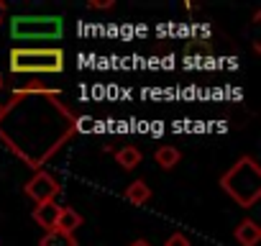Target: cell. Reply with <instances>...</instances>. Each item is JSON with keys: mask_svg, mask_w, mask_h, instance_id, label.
<instances>
[{"mask_svg": "<svg viewBox=\"0 0 261 246\" xmlns=\"http://www.w3.org/2000/svg\"><path fill=\"white\" fill-rule=\"evenodd\" d=\"M80 118L62 92H34L16 97L0 110V141H3L26 167L41 172V167L77 134Z\"/></svg>", "mask_w": 261, "mask_h": 246, "instance_id": "cell-1", "label": "cell"}, {"mask_svg": "<svg viewBox=\"0 0 261 246\" xmlns=\"http://www.w3.org/2000/svg\"><path fill=\"white\" fill-rule=\"evenodd\" d=\"M220 187L241 205V208H253L261 198V167L256 164L253 157H241L223 177Z\"/></svg>", "mask_w": 261, "mask_h": 246, "instance_id": "cell-2", "label": "cell"}, {"mask_svg": "<svg viewBox=\"0 0 261 246\" xmlns=\"http://www.w3.org/2000/svg\"><path fill=\"white\" fill-rule=\"evenodd\" d=\"M64 69V52L57 46H16L11 49L13 75H57Z\"/></svg>", "mask_w": 261, "mask_h": 246, "instance_id": "cell-3", "label": "cell"}, {"mask_svg": "<svg viewBox=\"0 0 261 246\" xmlns=\"http://www.w3.org/2000/svg\"><path fill=\"white\" fill-rule=\"evenodd\" d=\"M64 23L59 16H16L11 21V36L21 41L39 39H59Z\"/></svg>", "mask_w": 261, "mask_h": 246, "instance_id": "cell-4", "label": "cell"}, {"mask_svg": "<svg viewBox=\"0 0 261 246\" xmlns=\"http://www.w3.org/2000/svg\"><path fill=\"white\" fill-rule=\"evenodd\" d=\"M23 192L39 205V203H46V200H57V195L62 192V185H59V180L51 177L49 172H36V175L26 182Z\"/></svg>", "mask_w": 261, "mask_h": 246, "instance_id": "cell-5", "label": "cell"}, {"mask_svg": "<svg viewBox=\"0 0 261 246\" xmlns=\"http://www.w3.org/2000/svg\"><path fill=\"white\" fill-rule=\"evenodd\" d=\"M54 87L39 82V80H31V82H21V85H8L3 77H0V110L6 105H11L16 97H23V95H34V92H51Z\"/></svg>", "mask_w": 261, "mask_h": 246, "instance_id": "cell-6", "label": "cell"}, {"mask_svg": "<svg viewBox=\"0 0 261 246\" xmlns=\"http://www.w3.org/2000/svg\"><path fill=\"white\" fill-rule=\"evenodd\" d=\"M59 210H62V205H59L57 200H46V203H39V205L34 208L31 218L36 220V226H41V228L49 233V231H54V226H57Z\"/></svg>", "mask_w": 261, "mask_h": 246, "instance_id": "cell-7", "label": "cell"}, {"mask_svg": "<svg viewBox=\"0 0 261 246\" xmlns=\"http://www.w3.org/2000/svg\"><path fill=\"white\" fill-rule=\"evenodd\" d=\"M233 238H236L241 246H256V243L261 241V228L256 226L253 218H243V220L236 226Z\"/></svg>", "mask_w": 261, "mask_h": 246, "instance_id": "cell-8", "label": "cell"}, {"mask_svg": "<svg viewBox=\"0 0 261 246\" xmlns=\"http://www.w3.org/2000/svg\"><path fill=\"white\" fill-rule=\"evenodd\" d=\"M80 226H82V215H80L74 208H62V210H59V218H57L54 231H62V233L74 236V231H77Z\"/></svg>", "mask_w": 261, "mask_h": 246, "instance_id": "cell-9", "label": "cell"}, {"mask_svg": "<svg viewBox=\"0 0 261 246\" xmlns=\"http://www.w3.org/2000/svg\"><path fill=\"white\" fill-rule=\"evenodd\" d=\"M125 200L128 203H134V205H146L149 200H151V187L144 182V180H136V182H130L128 187H125Z\"/></svg>", "mask_w": 261, "mask_h": 246, "instance_id": "cell-10", "label": "cell"}, {"mask_svg": "<svg viewBox=\"0 0 261 246\" xmlns=\"http://www.w3.org/2000/svg\"><path fill=\"white\" fill-rule=\"evenodd\" d=\"M154 159H156V164H159L162 169H172V167H177V164H179L182 154H179V149H177V146L164 144V146H159V149H156Z\"/></svg>", "mask_w": 261, "mask_h": 246, "instance_id": "cell-11", "label": "cell"}, {"mask_svg": "<svg viewBox=\"0 0 261 246\" xmlns=\"http://www.w3.org/2000/svg\"><path fill=\"white\" fill-rule=\"evenodd\" d=\"M141 159H144V154H141L136 146H123V149L115 152V162H118L123 169H136V167L141 164Z\"/></svg>", "mask_w": 261, "mask_h": 246, "instance_id": "cell-12", "label": "cell"}, {"mask_svg": "<svg viewBox=\"0 0 261 246\" xmlns=\"http://www.w3.org/2000/svg\"><path fill=\"white\" fill-rule=\"evenodd\" d=\"M39 246H77V238L69 233H62V231H49V233H44Z\"/></svg>", "mask_w": 261, "mask_h": 246, "instance_id": "cell-13", "label": "cell"}, {"mask_svg": "<svg viewBox=\"0 0 261 246\" xmlns=\"http://www.w3.org/2000/svg\"><path fill=\"white\" fill-rule=\"evenodd\" d=\"M164 246H192V243H190V238H187L185 233H172Z\"/></svg>", "mask_w": 261, "mask_h": 246, "instance_id": "cell-14", "label": "cell"}, {"mask_svg": "<svg viewBox=\"0 0 261 246\" xmlns=\"http://www.w3.org/2000/svg\"><path fill=\"white\" fill-rule=\"evenodd\" d=\"M90 8L92 11H108V8H113V0H90Z\"/></svg>", "mask_w": 261, "mask_h": 246, "instance_id": "cell-15", "label": "cell"}, {"mask_svg": "<svg viewBox=\"0 0 261 246\" xmlns=\"http://www.w3.org/2000/svg\"><path fill=\"white\" fill-rule=\"evenodd\" d=\"M6 16H8V6L0 0V26H3V21H6Z\"/></svg>", "mask_w": 261, "mask_h": 246, "instance_id": "cell-16", "label": "cell"}, {"mask_svg": "<svg viewBox=\"0 0 261 246\" xmlns=\"http://www.w3.org/2000/svg\"><path fill=\"white\" fill-rule=\"evenodd\" d=\"M130 246H151V243H149L146 238H136V241H134V243H130Z\"/></svg>", "mask_w": 261, "mask_h": 246, "instance_id": "cell-17", "label": "cell"}]
</instances>
